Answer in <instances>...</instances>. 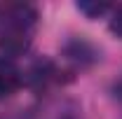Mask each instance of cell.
I'll return each mask as SVG.
<instances>
[{"label":"cell","instance_id":"6da1fadb","mask_svg":"<svg viewBox=\"0 0 122 119\" xmlns=\"http://www.w3.org/2000/svg\"><path fill=\"white\" fill-rule=\"evenodd\" d=\"M38 12L28 2H5L0 5V49L16 56L30 47Z\"/></svg>","mask_w":122,"mask_h":119},{"label":"cell","instance_id":"7a4b0ae2","mask_svg":"<svg viewBox=\"0 0 122 119\" xmlns=\"http://www.w3.org/2000/svg\"><path fill=\"white\" fill-rule=\"evenodd\" d=\"M21 87V70L7 56H0V101L10 98Z\"/></svg>","mask_w":122,"mask_h":119},{"label":"cell","instance_id":"3957f363","mask_svg":"<svg viewBox=\"0 0 122 119\" xmlns=\"http://www.w3.org/2000/svg\"><path fill=\"white\" fill-rule=\"evenodd\" d=\"M77 9L85 12L89 19H99V16H103L106 12H110L113 5H108V2H99V0H94V2H89V0H80V2H77Z\"/></svg>","mask_w":122,"mask_h":119},{"label":"cell","instance_id":"277c9868","mask_svg":"<svg viewBox=\"0 0 122 119\" xmlns=\"http://www.w3.org/2000/svg\"><path fill=\"white\" fill-rule=\"evenodd\" d=\"M110 30H113L117 37H122V5L113 7V14H110Z\"/></svg>","mask_w":122,"mask_h":119},{"label":"cell","instance_id":"5b68a950","mask_svg":"<svg viewBox=\"0 0 122 119\" xmlns=\"http://www.w3.org/2000/svg\"><path fill=\"white\" fill-rule=\"evenodd\" d=\"M63 119H73V117H63Z\"/></svg>","mask_w":122,"mask_h":119}]
</instances>
